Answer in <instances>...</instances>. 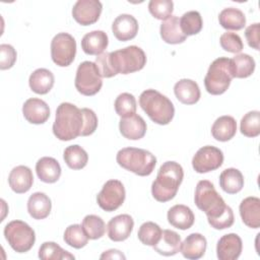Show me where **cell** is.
<instances>
[{
  "mask_svg": "<svg viewBox=\"0 0 260 260\" xmlns=\"http://www.w3.org/2000/svg\"><path fill=\"white\" fill-rule=\"evenodd\" d=\"M162 230L160 226L152 221H146L142 223L138 230V240L146 246L153 247L160 239Z\"/></svg>",
  "mask_w": 260,
  "mask_h": 260,
  "instance_id": "74e56055",
  "label": "cell"
},
{
  "mask_svg": "<svg viewBox=\"0 0 260 260\" xmlns=\"http://www.w3.org/2000/svg\"><path fill=\"white\" fill-rule=\"evenodd\" d=\"M55 82L54 74L46 68L36 69L28 78V84L30 89L38 94L48 93Z\"/></svg>",
  "mask_w": 260,
  "mask_h": 260,
  "instance_id": "f1b7e54d",
  "label": "cell"
},
{
  "mask_svg": "<svg viewBox=\"0 0 260 260\" xmlns=\"http://www.w3.org/2000/svg\"><path fill=\"white\" fill-rule=\"evenodd\" d=\"M184 178V171L181 165L176 161L164 162L151 184V194L158 202L172 200L179 190Z\"/></svg>",
  "mask_w": 260,
  "mask_h": 260,
  "instance_id": "7a4b0ae2",
  "label": "cell"
},
{
  "mask_svg": "<svg viewBox=\"0 0 260 260\" xmlns=\"http://www.w3.org/2000/svg\"><path fill=\"white\" fill-rule=\"evenodd\" d=\"M81 226L89 240H98L105 235L106 223L102 217L95 214L84 216Z\"/></svg>",
  "mask_w": 260,
  "mask_h": 260,
  "instance_id": "8d00e7d4",
  "label": "cell"
},
{
  "mask_svg": "<svg viewBox=\"0 0 260 260\" xmlns=\"http://www.w3.org/2000/svg\"><path fill=\"white\" fill-rule=\"evenodd\" d=\"M36 172L42 182L52 184L59 180L61 176V167L58 160L54 157L44 156L37 161Z\"/></svg>",
  "mask_w": 260,
  "mask_h": 260,
  "instance_id": "cb8c5ba5",
  "label": "cell"
},
{
  "mask_svg": "<svg viewBox=\"0 0 260 260\" xmlns=\"http://www.w3.org/2000/svg\"><path fill=\"white\" fill-rule=\"evenodd\" d=\"M95 65L99 69V72L101 74L102 77H106V78H110L115 76V73L111 67L110 64V60H109V53H103L101 55H99L95 58Z\"/></svg>",
  "mask_w": 260,
  "mask_h": 260,
  "instance_id": "bcb514c9",
  "label": "cell"
},
{
  "mask_svg": "<svg viewBox=\"0 0 260 260\" xmlns=\"http://www.w3.org/2000/svg\"><path fill=\"white\" fill-rule=\"evenodd\" d=\"M109 44L108 35L103 30H92L84 35L81 40V48L87 55H101Z\"/></svg>",
  "mask_w": 260,
  "mask_h": 260,
  "instance_id": "d4e9b609",
  "label": "cell"
},
{
  "mask_svg": "<svg viewBox=\"0 0 260 260\" xmlns=\"http://www.w3.org/2000/svg\"><path fill=\"white\" fill-rule=\"evenodd\" d=\"M223 162L222 151L212 145H205L197 150L192 158V167L198 174L217 170Z\"/></svg>",
  "mask_w": 260,
  "mask_h": 260,
  "instance_id": "7c38bea8",
  "label": "cell"
},
{
  "mask_svg": "<svg viewBox=\"0 0 260 260\" xmlns=\"http://www.w3.org/2000/svg\"><path fill=\"white\" fill-rule=\"evenodd\" d=\"M74 84L77 91L86 96L94 95L101 90L103 80L94 62L84 61L78 65Z\"/></svg>",
  "mask_w": 260,
  "mask_h": 260,
  "instance_id": "9c48e42d",
  "label": "cell"
},
{
  "mask_svg": "<svg viewBox=\"0 0 260 260\" xmlns=\"http://www.w3.org/2000/svg\"><path fill=\"white\" fill-rule=\"evenodd\" d=\"M126 192L124 185L119 180L107 181L96 196L99 206L108 212L117 210L124 202Z\"/></svg>",
  "mask_w": 260,
  "mask_h": 260,
  "instance_id": "8fae6325",
  "label": "cell"
},
{
  "mask_svg": "<svg viewBox=\"0 0 260 260\" xmlns=\"http://www.w3.org/2000/svg\"><path fill=\"white\" fill-rule=\"evenodd\" d=\"M115 111L121 118L132 116L136 113V100L129 92L120 93L115 100Z\"/></svg>",
  "mask_w": 260,
  "mask_h": 260,
  "instance_id": "60d3db41",
  "label": "cell"
},
{
  "mask_svg": "<svg viewBox=\"0 0 260 260\" xmlns=\"http://www.w3.org/2000/svg\"><path fill=\"white\" fill-rule=\"evenodd\" d=\"M174 92L177 100L184 105H194L200 100V88L192 79L183 78L174 85Z\"/></svg>",
  "mask_w": 260,
  "mask_h": 260,
  "instance_id": "7402d4cb",
  "label": "cell"
},
{
  "mask_svg": "<svg viewBox=\"0 0 260 260\" xmlns=\"http://www.w3.org/2000/svg\"><path fill=\"white\" fill-rule=\"evenodd\" d=\"M139 105L149 119L158 125H168L174 118L175 108L169 98L155 89H146L139 96Z\"/></svg>",
  "mask_w": 260,
  "mask_h": 260,
  "instance_id": "277c9868",
  "label": "cell"
},
{
  "mask_svg": "<svg viewBox=\"0 0 260 260\" xmlns=\"http://www.w3.org/2000/svg\"><path fill=\"white\" fill-rule=\"evenodd\" d=\"M116 160L123 169L141 177L149 176L156 165V157L150 151L136 147L120 149Z\"/></svg>",
  "mask_w": 260,
  "mask_h": 260,
  "instance_id": "5b68a950",
  "label": "cell"
},
{
  "mask_svg": "<svg viewBox=\"0 0 260 260\" xmlns=\"http://www.w3.org/2000/svg\"><path fill=\"white\" fill-rule=\"evenodd\" d=\"M83 124L81 109L71 103H61L56 110L53 133L59 140L69 141L80 136Z\"/></svg>",
  "mask_w": 260,
  "mask_h": 260,
  "instance_id": "3957f363",
  "label": "cell"
},
{
  "mask_svg": "<svg viewBox=\"0 0 260 260\" xmlns=\"http://www.w3.org/2000/svg\"><path fill=\"white\" fill-rule=\"evenodd\" d=\"M230 68L233 78H247L255 70V60L248 54H238L230 59Z\"/></svg>",
  "mask_w": 260,
  "mask_h": 260,
  "instance_id": "4dcf8cb0",
  "label": "cell"
},
{
  "mask_svg": "<svg viewBox=\"0 0 260 260\" xmlns=\"http://www.w3.org/2000/svg\"><path fill=\"white\" fill-rule=\"evenodd\" d=\"M240 215L242 221L251 229L260 226V199L255 196H250L242 200L240 203Z\"/></svg>",
  "mask_w": 260,
  "mask_h": 260,
  "instance_id": "44dd1931",
  "label": "cell"
},
{
  "mask_svg": "<svg viewBox=\"0 0 260 260\" xmlns=\"http://www.w3.org/2000/svg\"><path fill=\"white\" fill-rule=\"evenodd\" d=\"M8 183L12 191L17 194L27 192L34 183L31 170L26 166H17L13 168L9 174Z\"/></svg>",
  "mask_w": 260,
  "mask_h": 260,
  "instance_id": "ffe728a7",
  "label": "cell"
},
{
  "mask_svg": "<svg viewBox=\"0 0 260 260\" xmlns=\"http://www.w3.org/2000/svg\"><path fill=\"white\" fill-rule=\"evenodd\" d=\"M134 226V220L129 214H119L110 219L107 225L108 237L114 242L127 240Z\"/></svg>",
  "mask_w": 260,
  "mask_h": 260,
  "instance_id": "5bb4252c",
  "label": "cell"
},
{
  "mask_svg": "<svg viewBox=\"0 0 260 260\" xmlns=\"http://www.w3.org/2000/svg\"><path fill=\"white\" fill-rule=\"evenodd\" d=\"M207 247V241L204 236L199 233H193L186 237L181 243L180 252L190 260H197L203 257Z\"/></svg>",
  "mask_w": 260,
  "mask_h": 260,
  "instance_id": "d6986e66",
  "label": "cell"
},
{
  "mask_svg": "<svg viewBox=\"0 0 260 260\" xmlns=\"http://www.w3.org/2000/svg\"><path fill=\"white\" fill-rule=\"evenodd\" d=\"M52 202L48 195L43 192L31 194L27 200V211L35 219H44L49 216Z\"/></svg>",
  "mask_w": 260,
  "mask_h": 260,
  "instance_id": "4316f807",
  "label": "cell"
},
{
  "mask_svg": "<svg viewBox=\"0 0 260 260\" xmlns=\"http://www.w3.org/2000/svg\"><path fill=\"white\" fill-rule=\"evenodd\" d=\"M259 31H260V25L258 22L250 24L245 29V37L248 42V45L255 50H259V48H260L259 47V42H260V38H259L260 32Z\"/></svg>",
  "mask_w": 260,
  "mask_h": 260,
  "instance_id": "7dc6e473",
  "label": "cell"
},
{
  "mask_svg": "<svg viewBox=\"0 0 260 260\" xmlns=\"http://www.w3.org/2000/svg\"><path fill=\"white\" fill-rule=\"evenodd\" d=\"M159 32L162 41L171 45L181 44L187 39V36L184 35L181 29L179 17L175 15H172L161 22Z\"/></svg>",
  "mask_w": 260,
  "mask_h": 260,
  "instance_id": "484cf974",
  "label": "cell"
},
{
  "mask_svg": "<svg viewBox=\"0 0 260 260\" xmlns=\"http://www.w3.org/2000/svg\"><path fill=\"white\" fill-rule=\"evenodd\" d=\"M219 43L221 48L230 53H240L244 48L241 37L232 31L223 32L219 38Z\"/></svg>",
  "mask_w": 260,
  "mask_h": 260,
  "instance_id": "7bdbcfd3",
  "label": "cell"
},
{
  "mask_svg": "<svg viewBox=\"0 0 260 260\" xmlns=\"http://www.w3.org/2000/svg\"><path fill=\"white\" fill-rule=\"evenodd\" d=\"M180 26L187 37L199 34L203 26L201 14L195 10L185 12L180 18Z\"/></svg>",
  "mask_w": 260,
  "mask_h": 260,
  "instance_id": "e575fe53",
  "label": "cell"
},
{
  "mask_svg": "<svg viewBox=\"0 0 260 260\" xmlns=\"http://www.w3.org/2000/svg\"><path fill=\"white\" fill-rule=\"evenodd\" d=\"M243 250L242 239L234 233L222 236L216 245V255L219 260H236Z\"/></svg>",
  "mask_w": 260,
  "mask_h": 260,
  "instance_id": "9a60e30c",
  "label": "cell"
},
{
  "mask_svg": "<svg viewBox=\"0 0 260 260\" xmlns=\"http://www.w3.org/2000/svg\"><path fill=\"white\" fill-rule=\"evenodd\" d=\"M233 79L230 59L226 57H219L215 59L209 66L204 77L205 89L208 93L219 95L226 91Z\"/></svg>",
  "mask_w": 260,
  "mask_h": 260,
  "instance_id": "52a82bcc",
  "label": "cell"
},
{
  "mask_svg": "<svg viewBox=\"0 0 260 260\" xmlns=\"http://www.w3.org/2000/svg\"><path fill=\"white\" fill-rule=\"evenodd\" d=\"M112 31L118 41H130L134 39L138 32V22L131 14H120L113 21Z\"/></svg>",
  "mask_w": 260,
  "mask_h": 260,
  "instance_id": "e0dca14e",
  "label": "cell"
},
{
  "mask_svg": "<svg viewBox=\"0 0 260 260\" xmlns=\"http://www.w3.org/2000/svg\"><path fill=\"white\" fill-rule=\"evenodd\" d=\"M218 21L219 24L225 29L240 30L246 25V16L239 8L228 7L220 11Z\"/></svg>",
  "mask_w": 260,
  "mask_h": 260,
  "instance_id": "d6a6232c",
  "label": "cell"
},
{
  "mask_svg": "<svg viewBox=\"0 0 260 260\" xmlns=\"http://www.w3.org/2000/svg\"><path fill=\"white\" fill-rule=\"evenodd\" d=\"M219 186L228 194L239 193L244 187L243 174L235 168H229L219 175Z\"/></svg>",
  "mask_w": 260,
  "mask_h": 260,
  "instance_id": "1f68e13d",
  "label": "cell"
},
{
  "mask_svg": "<svg viewBox=\"0 0 260 260\" xmlns=\"http://www.w3.org/2000/svg\"><path fill=\"white\" fill-rule=\"evenodd\" d=\"M64 242L72 248L81 249L88 243V237L80 224L74 223L66 228L63 236Z\"/></svg>",
  "mask_w": 260,
  "mask_h": 260,
  "instance_id": "f35d334b",
  "label": "cell"
},
{
  "mask_svg": "<svg viewBox=\"0 0 260 260\" xmlns=\"http://www.w3.org/2000/svg\"><path fill=\"white\" fill-rule=\"evenodd\" d=\"M109 60L115 75L129 74L139 71L145 66L146 55L141 48L128 46L109 53Z\"/></svg>",
  "mask_w": 260,
  "mask_h": 260,
  "instance_id": "8992f818",
  "label": "cell"
},
{
  "mask_svg": "<svg viewBox=\"0 0 260 260\" xmlns=\"http://www.w3.org/2000/svg\"><path fill=\"white\" fill-rule=\"evenodd\" d=\"M17 53L15 49L9 44L0 45V69H10L16 62Z\"/></svg>",
  "mask_w": 260,
  "mask_h": 260,
  "instance_id": "ee69618b",
  "label": "cell"
},
{
  "mask_svg": "<svg viewBox=\"0 0 260 260\" xmlns=\"http://www.w3.org/2000/svg\"><path fill=\"white\" fill-rule=\"evenodd\" d=\"M22 114L27 122L40 125L44 124L49 119L50 108L45 101L31 98L24 102L22 106Z\"/></svg>",
  "mask_w": 260,
  "mask_h": 260,
  "instance_id": "2e32d148",
  "label": "cell"
},
{
  "mask_svg": "<svg viewBox=\"0 0 260 260\" xmlns=\"http://www.w3.org/2000/svg\"><path fill=\"white\" fill-rule=\"evenodd\" d=\"M241 133L247 137H257L260 134V112L250 111L244 115L240 124Z\"/></svg>",
  "mask_w": 260,
  "mask_h": 260,
  "instance_id": "ab89813d",
  "label": "cell"
},
{
  "mask_svg": "<svg viewBox=\"0 0 260 260\" xmlns=\"http://www.w3.org/2000/svg\"><path fill=\"white\" fill-rule=\"evenodd\" d=\"M81 112L83 114L84 118V124L82 131L80 133V136H89L91 135L98 128V117L95 113L87 108L81 109Z\"/></svg>",
  "mask_w": 260,
  "mask_h": 260,
  "instance_id": "f6af8a7d",
  "label": "cell"
},
{
  "mask_svg": "<svg viewBox=\"0 0 260 260\" xmlns=\"http://www.w3.org/2000/svg\"><path fill=\"white\" fill-rule=\"evenodd\" d=\"M146 123L139 115H132L126 118H121L119 122V130L122 136L129 140L141 139L146 133Z\"/></svg>",
  "mask_w": 260,
  "mask_h": 260,
  "instance_id": "ac0fdd59",
  "label": "cell"
},
{
  "mask_svg": "<svg viewBox=\"0 0 260 260\" xmlns=\"http://www.w3.org/2000/svg\"><path fill=\"white\" fill-rule=\"evenodd\" d=\"M236 132L237 122L232 116H221L217 118L211 126V134L217 141H229L236 135Z\"/></svg>",
  "mask_w": 260,
  "mask_h": 260,
  "instance_id": "f546056e",
  "label": "cell"
},
{
  "mask_svg": "<svg viewBox=\"0 0 260 260\" xmlns=\"http://www.w3.org/2000/svg\"><path fill=\"white\" fill-rule=\"evenodd\" d=\"M101 259H125L126 257L119 251L116 249H111L108 251H105L101 257Z\"/></svg>",
  "mask_w": 260,
  "mask_h": 260,
  "instance_id": "c3c4849f",
  "label": "cell"
},
{
  "mask_svg": "<svg viewBox=\"0 0 260 260\" xmlns=\"http://www.w3.org/2000/svg\"><path fill=\"white\" fill-rule=\"evenodd\" d=\"M181 237L171 230H162L159 241L152 247L155 252L162 256H174L180 252Z\"/></svg>",
  "mask_w": 260,
  "mask_h": 260,
  "instance_id": "83f0119b",
  "label": "cell"
},
{
  "mask_svg": "<svg viewBox=\"0 0 260 260\" xmlns=\"http://www.w3.org/2000/svg\"><path fill=\"white\" fill-rule=\"evenodd\" d=\"M63 158L65 164L72 170H81L88 161L87 152L77 144L66 147L63 153Z\"/></svg>",
  "mask_w": 260,
  "mask_h": 260,
  "instance_id": "836d02e7",
  "label": "cell"
},
{
  "mask_svg": "<svg viewBox=\"0 0 260 260\" xmlns=\"http://www.w3.org/2000/svg\"><path fill=\"white\" fill-rule=\"evenodd\" d=\"M4 237L17 253L28 252L36 242L35 231L22 220H12L4 228Z\"/></svg>",
  "mask_w": 260,
  "mask_h": 260,
  "instance_id": "ba28073f",
  "label": "cell"
},
{
  "mask_svg": "<svg viewBox=\"0 0 260 260\" xmlns=\"http://www.w3.org/2000/svg\"><path fill=\"white\" fill-rule=\"evenodd\" d=\"M167 217L171 225L182 231L190 229L195 221V216L191 208L183 204L172 206L168 211Z\"/></svg>",
  "mask_w": 260,
  "mask_h": 260,
  "instance_id": "603a6c76",
  "label": "cell"
},
{
  "mask_svg": "<svg viewBox=\"0 0 260 260\" xmlns=\"http://www.w3.org/2000/svg\"><path fill=\"white\" fill-rule=\"evenodd\" d=\"M76 55V41L67 32L57 34L51 42V57L60 67L69 66Z\"/></svg>",
  "mask_w": 260,
  "mask_h": 260,
  "instance_id": "30bf717a",
  "label": "cell"
},
{
  "mask_svg": "<svg viewBox=\"0 0 260 260\" xmlns=\"http://www.w3.org/2000/svg\"><path fill=\"white\" fill-rule=\"evenodd\" d=\"M39 258L43 260H69L75 257L55 242H45L39 249Z\"/></svg>",
  "mask_w": 260,
  "mask_h": 260,
  "instance_id": "d590c367",
  "label": "cell"
},
{
  "mask_svg": "<svg viewBox=\"0 0 260 260\" xmlns=\"http://www.w3.org/2000/svg\"><path fill=\"white\" fill-rule=\"evenodd\" d=\"M150 14L159 20H166L172 16L174 3L172 0H151L148 3Z\"/></svg>",
  "mask_w": 260,
  "mask_h": 260,
  "instance_id": "b9f144b4",
  "label": "cell"
},
{
  "mask_svg": "<svg viewBox=\"0 0 260 260\" xmlns=\"http://www.w3.org/2000/svg\"><path fill=\"white\" fill-rule=\"evenodd\" d=\"M103 4L99 0H78L72 8V16L81 25L95 23L102 13Z\"/></svg>",
  "mask_w": 260,
  "mask_h": 260,
  "instance_id": "4fadbf2b",
  "label": "cell"
},
{
  "mask_svg": "<svg viewBox=\"0 0 260 260\" xmlns=\"http://www.w3.org/2000/svg\"><path fill=\"white\" fill-rule=\"evenodd\" d=\"M194 201L196 206L206 214L211 228L224 230L234 224L233 209L225 204L222 197L215 190L214 185L208 180H201L197 183Z\"/></svg>",
  "mask_w": 260,
  "mask_h": 260,
  "instance_id": "6da1fadb",
  "label": "cell"
}]
</instances>
